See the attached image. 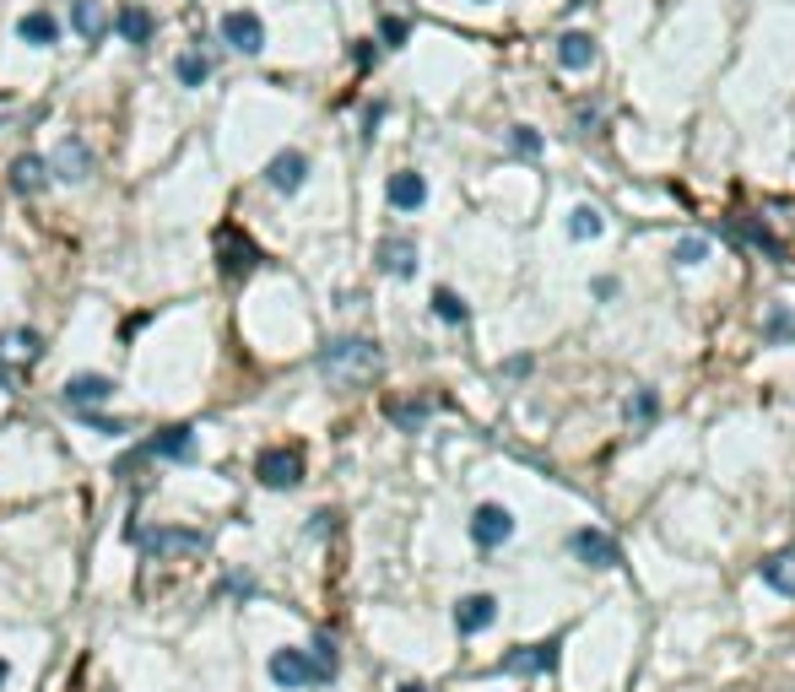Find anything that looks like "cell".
<instances>
[{"label":"cell","mask_w":795,"mask_h":692,"mask_svg":"<svg viewBox=\"0 0 795 692\" xmlns=\"http://www.w3.org/2000/svg\"><path fill=\"white\" fill-rule=\"evenodd\" d=\"M147 455H163V460H195V428H163L147 444Z\"/></svg>","instance_id":"cell-17"},{"label":"cell","mask_w":795,"mask_h":692,"mask_svg":"<svg viewBox=\"0 0 795 692\" xmlns=\"http://www.w3.org/2000/svg\"><path fill=\"white\" fill-rule=\"evenodd\" d=\"M92 168H98V163H92V146H87L82 136H65V141L55 146V157H49V173H55V179H65V184H82Z\"/></svg>","instance_id":"cell-6"},{"label":"cell","mask_w":795,"mask_h":692,"mask_svg":"<svg viewBox=\"0 0 795 692\" xmlns=\"http://www.w3.org/2000/svg\"><path fill=\"white\" fill-rule=\"evenodd\" d=\"M763 574V584L774 595H795V552H779V557H768V563L758 568Z\"/></svg>","instance_id":"cell-21"},{"label":"cell","mask_w":795,"mask_h":692,"mask_svg":"<svg viewBox=\"0 0 795 692\" xmlns=\"http://www.w3.org/2000/svg\"><path fill=\"white\" fill-rule=\"evenodd\" d=\"M698 260H709V238H677V265H698Z\"/></svg>","instance_id":"cell-30"},{"label":"cell","mask_w":795,"mask_h":692,"mask_svg":"<svg viewBox=\"0 0 795 692\" xmlns=\"http://www.w3.org/2000/svg\"><path fill=\"white\" fill-rule=\"evenodd\" d=\"M741 233H747V238H752V244H758V249H763V255H774V260H785V249H779V238H774V233H768V228H758V222H741Z\"/></svg>","instance_id":"cell-31"},{"label":"cell","mask_w":795,"mask_h":692,"mask_svg":"<svg viewBox=\"0 0 795 692\" xmlns=\"http://www.w3.org/2000/svg\"><path fill=\"white\" fill-rule=\"evenodd\" d=\"M71 28L82 33V44H98V38L109 33V11H103L98 0H71Z\"/></svg>","instance_id":"cell-14"},{"label":"cell","mask_w":795,"mask_h":692,"mask_svg":"<svg viewBox=\"0 0 795 692\" xmlns=\"http://www.w3.org/2000/svg\"><path fill=\"white\" fill-rule=\"evenodd\" d=\"M320 368H325V379H336V384H363V379L379 374V346L374 341H330Z\"/></svg>","instance_id":"cell-1"},{"label":"cell","mask_w":795,"mask_h":692,"mask_svg":"<svg viewBox=\"0 0 795 692\" xmlns=\"http://www.w3.org/2000/svg\"><path fill=\"white\" fill-rule=\"evenodd\" d=\"M601 228H606V217L595 206H574V217H568V233H574V238H595Z\"/></svg>","instance_id":"cell-25"},{"label":"cell","mask_w":795,"mask_h":692,"mask_svg":"<svg viewBox=\"0 0 795 692\" xmlns=\"http://www.w3.org/2000/svg\"><path fill=\"white\" fill-rule=\"evenodd\" d=\"M514 536V514L503 509V503H482V509L471 514V541L482 552H493V547H503V541Z\"/></svg>","instance_id":"cell-5"},{"label":"cell","mask_w":795,"mask_h":692,"mask_svg":"<svg viewBox=\"0 0 795 692\" xmlns=\"http://www.w3.org/2000/svg\"><path fill=\"white\" fill-rule=\"evenodd\" d=\"M76 417H82L92 433H109V438H119V433H125V422H114V417H98L92 406H76Z\"/></svg>","instance_id":"cell-33"},{"label":"cell","mask_w":795,"mask_h":692,"mask_svg":"<svg viewBox=\"0 0 795 692\" xmlns=\"http://www.w3.org/2000/svg\"><path fill=\"white\" fill-rule=\"evenodd\" d=\"M552 665H558V644H530V649L503 655V671L509 676H536V671H552Z\"/></svg>","instance_id":"cell-13"},{"label":"cell","mask_w":795,"mask_h":692,"mask_svg":"<svg viewBox=\"0 0 795 692\" xmlns=\"http://www.w3.org/2000/svg\"><path fill=\"white\" fill-rule=\"evenodd\" d=\"M428 201V184H422V173H390V206L395 211H417Z\"/></svg>","instance_id":"cell-18"},{"label":"cell","mask_w":795,"mask_h":692,"mask_svg":"<svg viewBox=\"0 0 795 692\" xmlns=\"http://www.w3.org/2000/svg\"><path fill=\"white\" fill-rule=\"evenodd\" d=\"M509 146H514L520 157H536V152H541V136H536L530 125H514V130H509Z\"/></svg>","instance_id":"cell-35"},{"label":"cell","mask_w":795,"mask_h":692,"mask_svg":"<svg viewBox=\"0 0 795 692\" xmlns=\"http://www.w3.org/2000/svg\"><path fill=\"white\" fill-rule=\"evenodd\" d=\"M379 271L384 276H401V282H406V276H417V244H412V238H384V244H379Z\"/></svg>","instance_id":"cell-12"},{"label":"cell","mask_w":795,"mask_h":692,"mask_svg":"<svg viewBox=\"0 0 795 692\" xmlns=\"http://www.w3.org/2000/svg\"><path fill=\"white\" fill-rule=\"evenodd\" d=\"M17 33H22V44H33V49H49L60 38V22L49 17V11H28V17L17 22Z\"/></svg>","instance_id":"cell-20"},{"label":"cell","mask_w":795,"mask_h":692,"mask_svg":"<svg viewBox=\"0 0 795 692\" xmlns=\"http://www.w3.org/2000/svg\"><path fill=\"white\" fill-rule=\"evenodd\" d=\"M379 38H384V49H401L406 38H412V28H406V17H384L379 22Z\"/></svg>","instance_id":"cell-32"},{"label":"cell","mask_w":795,"mask_h":692,"mask_svg":"<svg viewBox=\"0 0 795 692\" xmlns=\"http://www.w3.org/2000/svg\"><path fill=\"white\" fill-rule=\"evenodd\" d=\"M298 476H303V455H298V449H265V455L255 460V482L271 487V492L298 487Z\"/></svg>","instance_id":"cell-4"},{"label":"cell","mask_w":795,"mask_h":692,"mask_svg":"<svg viewBox=\"0 0 795 692\" xmlns=\"http://www.w3.org/2000/svg\"><path fill=\"white\" fill-rule=\"evenodd\" d=\"M255 265H260L255 238H249L244 228H217V271L244 276V271H255Z\"/></svg>","instance_id":"cell-3"},{"label":"cell","mask_w":795,"mask_h":692,"mask_svg":"<svg viewBox=\"0 0 795 692\" xmlns=\"http://www.w3.org/2000/svg\"><path fill=\"white\" fill-rule=\"evenodd\" d=\"M433 314H439L444 325H466V303H460L449 287H439V292H433Z\"/></svg>","instance_id":"cell-26"},{"label":"cell","mask_w":795,"mask_h":692,"mask_svg":"<svg viewBox=\"0 0 795 692\" xmlns=\"http://www.w3.org/2000/svg\"><path fill=\"white\" fill-rule=\"evenodd\" d=\"M152 28H157V22H152L147 6H125V11H119V38H125V44H147Z\"/></svg>","instance_id":"cell-22"},{"label":"cell","mask_w":795,"mask_h":692,"mask_svg":"<svg viewBox=\"0 0 795 692\" xmlns=\"http://www.w3.org/2000/svg\"><path fill=\"white\" fill-rule=\"evenodd\" d=\"M574 557L579 563H590V568H617L622 563V552H617V541L606 536V530H574Z\"/></svg>","instance_id":"cell-8"},{"label":"cell","mask_w":795,"mask_h":692,"mask_svg":"<svg viewBox=\"0 0 795 692\" xmlns=\"http://www.w3.org/2000/svg\"><path fill=\"white\" fill-rule=\"evenodd\" d=\"M222 44L238 49V55H260L265 49V22L255 17V11H228V17H222Z\"/></svg>","instance_id":"cell-7"},{"label":"cell","mask_w":795,"mask_h":692,"mask_svg":"<svg viewBox=\"0 0 795 692\" xmlns=\"http://www.w3.org/2000/svg\"><path fill=\"white\" fill-rule=\"evenodd\" d=\"M655 411H660V395H655V390H639V395L628 401V417L639 422V428H649V422H655Z\"/></svg>","instance_id":"cell-28"},{"label":"cell","mask_w":795,"mask_h":692,"mask_svg":"<svg viewBox=\"0 0 795 692\" xmlns=\"http://www.w3.org/2000/svg\"><path fill=\"white\" fill-rule=\"evenodd\" d=\"M790 336H795V314L785 309V303H774V309H768V319H763V341L785 346Z\"/></svg>","instance_id":"cell-23"},{"label":"cell","mask_w":795,"mask_h":692,"mask_svg":"<svg viewBox=\"0 0 795 692\" xmlns=\"http://www.w3.org/2000/svg\"><path fill=\"white\" fill-rule=\"evenodd\" d=\"M0 346H11V352L28 357V363L38 357V336H33V330H11V336H0Z\"/></svg>","instance_id":"cell-34"},{"label":"cell","mask_w":795,"mask_h":692,"mask_svg":"<svg viewBox=\"0 0 795 692\" xmlns=\"http://www.w3.org/2000/svg\"><path fill=\"white\" fill-rule=\"evenodd\" d=\"M44 184H49V163H44V157L22 152L17 163H11V190H17V195H38Z\"/></svg>","instance_id":"cell-16"},{"label":"cell","mask_w":795,"mask_h":692,"mask_svg":"<svg viewBox=\"0 0 795 692\" xmlns=\"http://www.w3.org/2000/svg\"><path fill=\"white\" fill-rule=\"evenodd\" d=\"M309 660H314V676H320V682H330V676H336V644H330L325 633L314 638V655H309Z\"/></svg>","instance_id":"cell-27"},{"label":"cell","mask_w":795,"mask_h":692,"mask_svg":"<svg viewBox=\"0 0 795 692\" xmlns=\"http://www.w3.org/2000/svg\"><path fill=\"white\" fill-rule=\"evenodd\" d=\"M303 179H309V157L303 152H282V157H271V168H265V184L282 190V195L303 190Z\"/></svg>","instance_id":"cell-10"},{"label":"cell","mask_w":795,"mask_h":692,"mask_svg":"<svg viewBox=\"0 0 795 692\" xmlns=\"http://www.w3.org/2000/svg\"><path fill=\"white\" fill-rule=\"evenodd\" d=\"M6 676H11V665H6V660H0V687H6Z\"/></svg>","instance_id":"cell-37"},{"label":"cell","mask_w":795,"mask_h":692,"mask_svg":"<svg viewBox=\"0 0 795 692\" xmlns=\"http://www.w3.org/2000/svg\"><path fill=\"white\" fill-rule=\"evenodd\" d=\"M125 541L141 552H206L201 530H152V525H125Z\"/></svg>","instance_id":"cell-2"},{"label":"cell","mask_w":795,"mask_h":692,"mask_svg":"<svg viewBox=\"0 0 795 692\" xmlns=\"http://www.w3.org/2000/svg\"><path fill=\"white\" fill-rule=\"evenodd\" d=\"M222 595H255V579H249V574H228V579H222Z\"/></svg>","instance_id":"cell-36"},{"label":"cell","mask_w":795,"mask_h":692,"mask_svg":"<svg viewBox=\"0 0 795 692\" xmlns=\"http://www.w3.org/2000/svg\"><path fill=\"white\" fill-rule=\"evenodd\" d=\"M109 395H114V384L103 374H76L71 384H65V401L71 406H98V401H109Z\"/></svg>","instance_id":"cell-19"},{"label":"cell","mask_w":795,"mask_h":692,"mask_svg":"<svg viewBox=\"0 0 795 692\" xmlns=\"http://www.w3.org/2000/svg\"><path fill=\"white\" fill-rule=\"evenodd\" d=\"M174 76H179V87H201L206 76H211V60L190 49V55H179V60H174Z\"/></svg>","instance_id":"cell-24"},{"label":"cell","mask_w":795,"mask_h":692,"mask_svg":"<svg viewBox=\"0 0 795 692\" xmlns=\"http://www.w3.org/2000/svg\"><path fill=\"white\" fill-rule=\"evenodd\" d=\"M401 692H428V687H401Z\"/></svg>","instance_id":"cell-38"},{"label":"cell","mask_w":795,"mask_h":692,"mask_svg":"<svg viewBox=\"0 0 795 692\" xmlns=\"http://www.w3.org/2000/svg\"><path fill=\"white\" fill-rule=\"evenodd\" d=\"M384 411H390V422H401V428H422V417H428V406H417V401H390Z\"/></svg>","instance_id":"cell-29"},{"label":"cell","mask_w":795,"mask_h":692,"mask_svg":"<svg viewBox=\"0 0 795 692\" xmlns=\"http://www.w3.org/2000/svg\"><path fill=\"white\" fill-rule=\"evenodd\" d=\"M271 682L276 687H314L320 676H314V660L303 655V649H276L271 655Z\"/></svg>","instance_id":"cell-9"},{"label":"cell","mask_w":795,"mask_h":692,"mask_svg":"<svg viewBox=\"0 0 795 692\" xmlns=\"http://www.w3.org/2000/svg\"><path fill=\"white\" fill-rule=\"evenodd\" d=\"M493 622H498V601H493V595H466V601L455 606V628L466 633V638L471 633H487Z\"/></svg>","instance_id":"cell-11"},{"label":"cell","mask_w":795,"mask_h":692,"mask_svg":"<svg viewBox=\"0 0 795 692\" xmlns=\"http://www.w3.org/2000/svg\"><path fill=\"white\" fill-rule=\"evenodd\" d=\"M558 65H563V71H590V65H595V38L579 33V28L563 33L558 38Z\"/></svg>","instance_id":"cell-15"}]
</instances>
